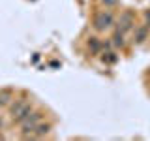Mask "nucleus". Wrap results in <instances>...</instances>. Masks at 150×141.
<instances>
[{
  "instance_id": "1",
  "label": "nucleus",
  "mask_w": 150,
  "mask_h": 141,
  "mask_svg": "<svg viewBox=\"0 0 150 141\" xmlns=\"http://www.w3.org/2000/svg\"><path fill=\"white\" fill-rule=\"evenodd\" d=\"M43 117H45V111L43 109H32V113L26 117L25 120L21 122V132H19V137H23V139H30V134H32V130H34V126L38 124V122H41L43 120Z\"/></svg>"
},
{
  "instance_id": "2",
  "label": "nucleus",
  "mask_w": 150,
  "mask_h": 141,
  "mask_svg": "<svg viewBox=\"0 0 150 141\" xmlns=\"http://www.w3.org/2000/svg\"><path fill=\"white\" fill-rule=\"evenodd\" d=\"M115 21H116V17H115V13H112L111 9L98 11L96 15H94V19H92V28L98 32V34H101V32H105V30H109V28L115 26Z\"/></svg>"
},
{
  "instance_id": "3",
  "label": "nucleus",
  "mask_w": 150,
  "mask_h": 141,
  "mask_svg": "<svg viewBox=\"0 0 150 141\" xmlns=\"http://www.w3.org/2000/svg\"><path fill=\"white\" fill-rule=\"evenodd\" d=\"M135 26H137V19H135L133 11H122L120 17L115 21V28L120 30L122 34H128V32H131Z\"/></svg>"
},
{
  "instance_id": "4",
  "label": "nucleus",
  "mask_w": 150,
  "mask_h": 141,
  "mask_svg": "<svg viewBox=\"0 0 150 141\" xmlns=\"http://www.w3.org/2000/svg\"><path fill=\"white\" fill-rule=\"evenodd\" d=\"M131 32H133V36H131V43L133 45H143L146 40H150V28L146 25H137Z\"/></svg>"
},
{
  "instance_id": "5",
  "label": "nucleus",
  "mask_w": 150,
  "mask_h": 141,
  "mask_svg": "<svg viewBox=\"0 0 150 141\" xmlns=\"http://www.w3.org/2000/svg\"><path fill=\"white\" fill-rule=\"evenodd\" d=\"M51 130H53V124H51V122H43V120H41V122H38V124L34 126L30 137L32 139H43L45 135L51 134Z\"/></svg>"
},
{
  "instance_id": "6",
  "label": "nucleus",
  "mask_w": 150,
  "mask_h": 141,
  "mask_svg": "<svg viewBox=\"0 0 150 141\" xmlns=\"http://www.w3.org/2000/svg\"><path fill=\"white\" fill-rule=\"evenodd\" d=\"M26 102H28V98H26V94H23L21 98H13L11 103L8 105V113H9V119H15L17 117V113L23 109V107L26 105Z\"/></svg>"
},
{
  "instance_id": "7",
  "label": "nucleus",
  "mask_w": 150,
  "mask_h": 141,
  "mask_svg": "<svg viewBox=\"0 0 150 141\" xmlns=\"http://www.w3.org/2000/svg\"><path fill=\"white\" fill-rule=\"evenodd\" d=\"M86 47L90 51V55H100L103 51V40L98 36H88L86 38Z\"/></svg>"
},
{
  "instance_id": "8",
  "label": "nucleus",
  "mask_w": 150,
  "mask_h": 141,
  "mask_svg": "<svg viewBox=\"0 0 150 141\" xmlns=\"http://www.w3.org/2000/svg\"><path fill=\"white\" fill-rule=\"evenodd\" d=\"M100 60H101V64H105V66H115L118 62V55L112 49H103L100 53Z\"/></svg>"
},
{
  "instance_id": "9",
  "label": "nucleus",
  "mask_w": 150,
  "mask_h": 141,
  "mask_svg": "<svg viewBox=\"0 0 150 141\" xmlns=\"http://www.w3.org/2000/svg\"><path fill=\"white\" fill-rule=\"evenodd\" d=\"M34 107H36V103L32 102V100H28V102H26V105L23 107V109L17 113V117H15V119H11V120L15 122V124H21V122H23V120H25L26 117H28V115L32 113V109H34Z\"/></svg>"
},
{
  "instance_id": "10",
  "label": "nucleus",
  "mask_w": 150,
  "mask_h": 141,
  "mask_svg": "<svg viewBox=\"0 0 150 141\" xmlns=\"http://www.w3.org/2000/svg\"><path fill=\"white\" fill-rule=\"evenodd\" d=\"M111 45L115 47V49H124L126 47V34H122L120 30L115 28V32H112V36H111Z\"/></svg>"
},
{
  "instance_id": "11",
  "label": "nucleus",
  "mask_w": 150,
  "mask_h": 141,
  "mask_svg": "<svg viewBox=\"0 0 150 141\" xmlns=\"http://www.w3.org/2000/svg\"><path fill=\"white\" fill-rule=\"evenodd\" d=\"M13 98V88H0V107H8Z\"/></svg>"
},
{
  "instance_id": "12",
  "label": "nucleus",
  "mask_w": 150,
  "mask_h": 141,
  "mask_svg": "<svg viewBox=\"0 0 150 141\" xmlns=\"http://www.w3.org/2000/svg\"><path fill=\"white\" fill-rule=\"evenodd\" d=\"M101 4L105 8H115L116 4H118V0H101Z\"/></svg>"
},
{
  "instance_id": "13",
  "label": "nucleus",
  "mask_w": 150,
  "mask_h": 141,
  "mask_svg": "<svg viewBox=\"0 0 150 141\" xmlns=\"http://www.w3.org/2000/svg\"><path fill=\"white\" fill-rule=\"evenodd\" d=\"M143 19H144V25L150 28V9H146V11L143 13Z\"/></svg>"
},
{
  "instance_id": "14",
  "label": "nucleus",
  "mask_w": 150,
  "mask_h": 141,
  "mask_svg": "<svg viewBox=\"0 0 150 141\" xmlns=\"http://www.w3.org/2000/svg\"><path fill=\"white\" fill-rule=\"evenodd\" d=\"M51 66H53V68H58V66H60V62H56V60H53V62H51Z\"/></svg>"
}]
</instances>
